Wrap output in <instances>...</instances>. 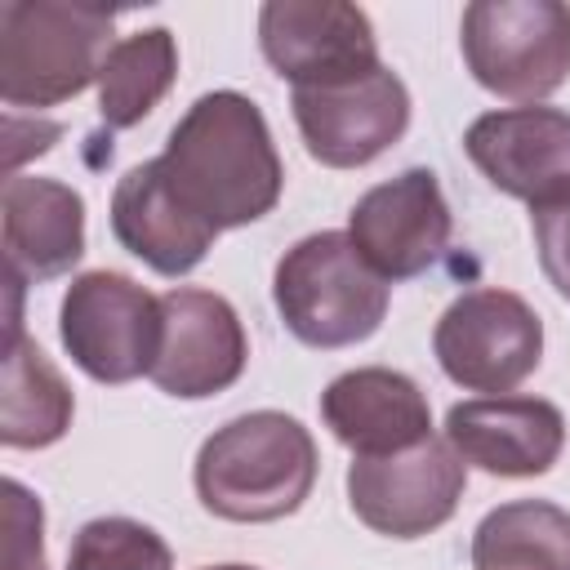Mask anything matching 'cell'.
Segmentation results:
<instances>
[{
    "instance_id": "13",
    "label": "cell",
    "mask_w": 570,
    "mask_h": 570,
    "mask_svg": "<svg viewBox=\"0 0 570 570\" xmlns=\"http://www.w3.org/2000/svg\"><path fill=\"white\" fill-rule=\"evenodd\" d=\"M463 151L503 196L530 209L570 196V111L557 107H503L468 125Z\"/></svg>"
},
{
    "instance_id": "9",
    "label": "cell",
    "mask_w": 570,
    "mask_h": 570,
    "mask_svg": "<svg viewBox=\"0 0 570 570\" xmlns=\"http://www.w3.org/2000/svg\"><path fill=\"white\" fill-rule=\"evenodd\" d=\"M289 107L307 156L325 169H361L410 129V89L383 62L338 85L294 89Z\"/></svg>"
},
{
    "instance_id": "2",
    "label": "cell",
    "mask_w": 570,
    "mask_h": 570,
    "mask_svg": "<svg viewBox=\"0 0 570 570\" xmlns=\"http://www.w3.org/2000/svg\"><path fill=\"white\" fill-rule=\"evenodd\" d=\"M316 441L281 410H254L205 436L196 454V499L223 521H281L303 508L316 485Z\"/></svg>"
},
{
    "instance_id": "15",
    "label": "cell",
    "mask_w": 570,
    "mask_h": 570,
    "mask_svg": "<svg viewBox=\"0 0 570 570\" xmlns=\"http://www.w3.org/2000/svg\"><path fill=\"white\" fill-rule=\"evenodd\" d=\"M321 419L356 459L401 454L432 436V405L423 387L387 365H361L321 392Z\"/></svg>"
},
{
    "instance_id": "6",
    "label": "cell",
    "mask_w": 570,
    "mask_h": 570,
    "mask_svg": "<svg viewBox=\"0 0 570 570\" xmlns=\"http://www.w3.org/2000/svg\"><path fill=\"white\" fill-rule=\"evenodd\" d=\"M58 338L94 383H134L156 365L160 298L125 272H80L62 294Z\"/></svg>"
},
{
    "instance_id": "1",
    "label": "cell",
    "mask_w": 570,
    "mask_h": 570,
    "mask_svg": "<svg viewBox=\"0 0 570 570\" xmlns=\"http://www.w3.org/2000/svg\"><path fill=\"white\" fill-rule=\"evenodd\" d=\"M156 160L174 196L214 232L258 223L276 209L285 187L272 129L236 89L200 94L169 129Z\"/></svg>"
},
{
    "instance_id": "12",
    "label": "cell",
    "mask_w": 570,
    "mask_h": 570,
    "mask_svg": "<svg viewBox=\"0 0 570 570\" xmlns=\"http://www.w3.org/2000/svg\"><path fill=\"white\" fill-rule=\"evenodd\" d=\"M450 227L454 223H450L441 183L423 165L401 169L396 178L370 187L347 214V236H352L356 254L387 285L423 276L445 254Z\"/></svg>"
},
{
    "instance_id": "14",
    "label": "cell",
    "mask_w": 570,
    "mask_h": 570,
    "mask_svg": "<svg viewBox=\"0 0 570 570\" xmlns=\"http://www.w3.org/2000/svg\"><path fill=\"white\" fill-rule=\"evenodd\" d=\"M445 441L490 476H543L566 450V414L543 396H476L450 405Z\"/></svg>"
},
{
    "instance_id": "7",
    "label": "cell",
    "mask_w": 570,
    "mask_h": 570,
    "mask_svg": "<svg viewBox=\"0 0 570 570\" xmlns=\"http://www.w3.org/2000/svg\"><path fill=\"white\" fill-rule=\"evenodd\" d=\"M432 352L450 383L508 396L539 370L543 321L512 289H468L441 312Z\"/></svg>"
},
{
    "instance_id": "11",
    "label": "cell",
    "mask_w": 570,
    "mask_h": 570,
    "mask_svg": "<svg viewBox=\"0 0 570 570\" xmlns=\"http://www.w3.org/2000/svg\"><path fill=\"white\" fill-rule=\"evenodd\" d=\"M249 361L245 325L236 307L196 285H178L160 294V347L151 365V383L178 401H205L227 392Z\"/></svg>"
},
{
    "instance_id": "8",
    "label": "cell",
    "mask_w": 570,
    "mask_h": 570,
    "mask_svg": "<svg viewBox=\"0 0 570 570\" xmlns=\"http://www.w3.org/2000/svg\"><path fill=\"white\" fill-rule=\"evenodd\" d=\"M468 485V463L450 441L428 436L414 450L352 459L347 468V503L352 512L387 539H423L441 530Z\"/></svg>"
},
{
    "instance_id": "5",
    "label": "cell",
    "mask_w": 570,
    "mask_h": 570,
    "mask_svg": "<svg viewBox=\"0 0 570 570\" xmlns=\"http://www.w3.org/2000/svg\"><path fill=\"white\" fill-rule=\"evenodd\" d=\"M459 45L481 89L534 107L570 76V9L561 0H476L463 9Z\"/></svg>"
},
{
    "instance_id": "21",
    "label": "cell",
    "mask_w": 570,
    "mask_h": 570,
    "mask_svg": "<svg viewBox=\"0 0 570 570\" xmlns=\"http://www.w3.org/2000/svg\"><path fill=\"white\" fill-rule=\"evenodd\" d=\"M67 570H174V552L134 517H94L76 530Z\"/></svg>"
},
{
    "instance_id": "10",
    "label": "cell",
    "mask_w": 570,
    "mask_h": 570,
    "mask_svg": "<svg viewBox=\"0 0 570 570\" xmlns=\"http://www.w3.org/2000/svg\"><path fill=\"white\" fill-rule=\"evenodd\" d=\"M258 45L294 89L338 85L379 67L374 27L347 0H267L258 9Z\"/></svg>"
},
{
    "instance_id": "24",
    "label": "cell",
    "mask_w": 570,
    "mask_h": 570,
    "mask_svg": "<svg viewBox=\"0 0 570 570\" xmlns=\"http://www.w3.org/2000/svg\"><path fill=\"white\" fill-rule=\"evenodd\" d=\"M205 570H258V566H240V561H227V566H205Z\"/></svg>"
},
{
    "instance_id": "20",
    "label": "cell",
    "mask_w": 570,
    "mask_h": 570,
    "mask_svg": "<svg viewBox=\"0 0 570 570\" xmlns=\"http://www.w3.org/2000/svg\"><path fill=\"white\" fill-rule=\"evenodd\" d=\"M178 40L169 27H147L111 45L98 71V116L107 129H129L174 89Z\"/></svg>"
},
{
    "instance_id": "4",
    "label": "cell",
    "mask_w": 570,
    "mask_h": 570,
    "mask_svg": "<svg viewBox=\"0 0 570 570\" xmlns=\"http://www.w3.org/2000/svg\"><path fill=\"white\" fill-rule=\"evenodd\" d=\"M392 285L356 254L347 232H316L289 245L272 276L285 330L321 352L365 343L387 316Z\"/></svg>"
},
{
    "instance_id": "16",
    "label": "cell",
    "mask_w": 570,
    "mask_h": 570,
    "mask_svg": "<svg viewBox=\"0 0 570 570\" xmlns=\"http://www.w3.org/2000/svg\"><path fill=\"white\" fill-rule=\"evenodd\" d=\"M4 272L18 281L67 276L85 254V200L58 178L9 174L0 191Z\"/></svg>"
},
{
    "instance_id": "3",
    "label": "cell",
    "mask_w": 570,
    "mask_h": 570,
    "mask_svg": "<svg viewBox=\"0 0 570 570\" xmlns=\"http://www.w3.org/2000/svg\"><path fill=\"white\" fill-rule=\"evenodd\" d=\"M111 9L80 0H4L0 4V98L4 107L45 111L89 85L111 53Z\"/></svg>"
},
{
    "instance_id": "19",
    "label": "cell",
    "mask_w": 570,
    "mask_h": 570,
    "mask_svg": "<svg viewBox=\"0 0 570 570\" xmlns=\"http://www.w3.org/2000/svg\"><path fill=\"white\" fill-rule=\"evenodd\" d=\"M472 570H570V512L548 499H512L472 530Z\"/></svg>"
},
{
    "instance_id": "23",
    "label": "cell",
    "mask_w": 570,
    "mask_h": 570,
    "mask_svg": "<svg viewBox=\"0 0 570 570\" xmlns=\"http://www.w3.org/2000/svg\"><path fill=\"white\" fill-rule=\"evenodd\" d=\"M530 227H534V249H539V267L552 281V289L561 298H570V196L530 209Z\"/></svg>"
},
{
    "instance_id": "17",
    "label": "cell",
    "mask_w": 570,
    "mask_h": 570,
    "mask_svg": "<svg viewBox=\"0 0 570 570\" xmlns=\"http://www.w3.org/2000/svg\"><path fill=\"white\" fill-rule=\"evenodd\" d=\"M111 232L134 258L174 281L200 267L218 236L174 196V187L160 174V160H142L120 174L111 191Z\"/></svg>"
},
{
    "instance_id": "22",
    "label": "cell",
    "mask_w": 570,
    "mask_h": 570,
    "mask_svg": "<svg viewBox=\"0 0 570 570\" xmlns=\"http://www.w3.org/2000/svg\"><path fill=\"white\" fill-rule=\"evenodd\" d=\"M4 570H49L45 508L22 481H4Z\"/></svg>"
},
{
    "instance_id": "18",
    "label": "cell",
    "mask_w": 570,
    "mask_h": 570,
    "mask_svg": "<svg viewBox=\"0 0 570 570\" xmlns=\"http://www.w3.org/2000/svg\"><path fill=\"white\" fill-rule=\"evenodd\" d=\"M71 387L49 365V356L22 334L9 330L4 356V405H0V441L9 450H45L71 428Z\"/></svg>"
}]
</instances>
